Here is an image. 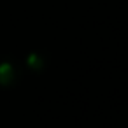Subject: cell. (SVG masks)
Instances as JSON below:
<instances>
[{
  "label": "cell",
  "instance_id": "obj_1",
  "mask_svg": "<svg viewBox=\"0 0 128 128\" xmlns=\"http://www.w3.org/2000/svg\"><path fill=\"white\" fill-rule=\"evenodd\" d=\"M14 77V72H12V65L11 63H2L0 65V82L2 84H9Z\"/></svg>",
  "mask_w": 128,
  "mask_h": 128
}]
</instances>
